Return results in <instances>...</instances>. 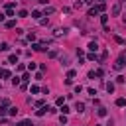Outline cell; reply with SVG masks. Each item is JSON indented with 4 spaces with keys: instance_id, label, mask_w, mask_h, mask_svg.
<instances>
[{
    "instance_id": "1",
    "label": "cell",
    "mask_w": 126,
    "mask_h": 126,
    "mask_svg": "<svg viewBox=\"0 0 126 126\" xmlns=\"http://www.w3.org/2000/svg\"><path fill=\"white\" fill-rule=\"evenodd\" d=\"M124 65H126V53H122V55L118 57V61L114 63V69H116V71H120V69L124 67Z\"/></svg>"
},
{
    "instance_id": "2",
    "label": "cell",
    "mask_w": 126,
    "mask_h": 126,
    "mask_svg": "<svg viewBox=\"0 0 126 126\" xmlns=\"http://www.w3.org/2000/svg\"><path fill=\"white\" fill-rule=\"evenodd\" d=\"M122 4H124V0H118V2L112 6V16H118V14H120V10H122Z\"/></svg>"
},
{
    "instance_id": "3",
    "label": "cell",
    "mask_w": 126,
    "mask_h": 126,
    "mask_svg": "<svg viewBox=\"0 0 126 126\" xmlns=\"http://www.w3.org/2000/svg\"><path fill=\"white\" fill-rule=\"evenodd\" d=\"M116 106H126V98H116Z\"/></svg>"
},
{
    "instance_id": "4",
    "label": "cell",
    "mask_w": 126,
    "mask_h": 126,
    "mask_svg": "<svg viewBox=\"0 0 126 126\" xmlns=\"http://www.w3.org/2000/svg\"><path fill=\"white\" fill-rule=\"evenodd\" d=\"M47 110H49V108H47V106H41V108H40V110H37V116H43V114H45Z\"/></svg>"
},
{
    "instance_id": "5",
    "label": "cell",
    "mask_w": 126,
    "mask_h": 126,
    "mask_svg": "<svg viewBox=\"0 0 126 126\" xmlns=\"http://www.w3.org/2000/svg\"><path fill=\"white\" fill-rule=\"evenodd\" d=\"M89 49H91V51H97V49H98L97 41H91V43H89Z\"/></svg>"
},
{
    "instance_id": "6",
    "label": "cell",
    "mask_w": 126,
    "mask_h": 126,
    "mask_svg": "<svg viewBox=\"0 0 126 126\" xmlns=\"http://www.w3.org/2000/svg\"><path fill=\"white\" fill-rule=\"evenodd\" d=\"M8 49H10L8 43H0V51H8Z\"/></svg>"
},
{
    "instance_id": "7",
    "label": "cell",
    "mask_w": 126,
    "mask_h": 126,
    "mask_svg": "<svg viewBox=\"0 0 126 126\" xmlns=\"http://www.w3.org/2000/svg\"><path fill=\"white\" fill-rule=\"evenodd\" d=\"M75 108H77L79 112H83L85 110V105H83V102H77V106H75Z\"/></svg>"
},
{
    "instance_id": "8",
    "label": "cell",
    "mask_w": 126,
    "mask_h": 126,
    "mask_svg": "<svg viewBox=\"0 0 126 126\" xmlns=\"http://www.w3.org/2000/svg\"><path fill=\"white\" fill-rule=\"evenodd\" d=\"M98 14V8H91L89 10V16H97Z\"/></svg>"
},
{
    "instance_id": "9",
    "label": "cell",
    "mask_w": 126,
    "mask_h": 126,
    "mask_svg": "<svg viewBox=\"0 0 126 126\" xmlns=\"http://www.w3.org/2000/svg\"><path fill=\"white\" fill-rule=\"evenodd\" d=\"M40 16H41L40 10H34V12H32V18H40Z\"/></svg>"
},
{
    "instance_id": "10",
    "label": "cell",
    "mask_w": 126,
    "mask_h": 126,
    "mask_svg": "<svg viewBox=\"0 0 126 126\" xmlns=\"http://www.w3.org/2000/svg\"><path fill=\"white\" fill-rule=\"evenodd\" d=\"M8 61H10V63H18V57H16V55H10Z\"/></svg>"
},
{
    "instance_id": "11",
    "label": "cell",
    "mask_w": 126,
    "mask_h": 126,
    "mask_svg": "<svg viewBox=\"0 0 126 126\" xmlns=\"http://www.w3.org/2000/svg\"><path fill=\"white\" fill-rule=\"evenodd\" d=\"M106 91L112 93V91H114V85H112V83H106Z\"/></svg>"
},
{
    "instance_id": "12",
    "label": "cell",
    "mask_w": 126,
    "mask_h": 126,
    "mask_svg": "<svg viewBox=\"0 0 126 126\" xmlns=\"http://www.w3.org/2000/svg\"><path fill=\"white\" fill-rule=\"evenodd\" d=\"M97 112H98V116H105V114H106V108H98Z\"/></svg>"
},
{
    "instance_id": "13",
    "label": "cell",
    "mask_w": 126,
    "mask_h": 126,
    "mask_svg": "<svg viewBox=\"0 0 126 126\" xmlns=\"http://www.w3.org/2000/svg\"><path fill=\"white\" fill-rule=\"evenodd\" d=\"M14 26H16V22H14V20H10V22H6V28H14Z\"/></svg>"
},
{
    "instance_id": "14",
    "label": "cell",
    "mask_w": 126,
    "mask_h": 126,
    "mask_svg": "<svg viewBox=\"0 0 126 126\" xmlns=\"http://www.w3.org/2000/svg\"><path fill=\"white\" fill-rule=\"evenodd\" d=\"M10 114H12V116H16V114H18V108L12 106V108H10Z\"/></svg>"
},
{
    "instance_id": "15",
    "label": "cell",
    "mask_w": 126,
    "mask_h": 126,
    "mask_svg": "<svg viewBox=\"0 0 126 126\" xmlns=\"http://www.w3.org/2000/svg\"><path fill=\"white\" fill-rule=\"evenodd\" d=\"M101 22H102V26H106V22H108V16H101Z\"/></svg>"
},
{
    "instance_id": "16",
    "label": "cell",
    "mask_w": 126,
    "mask_h": 126,
    "mask_svg": "<svg viewBox=\"0 0 126 126\" xmlns=\"http://www.w3.org/2000/svg\"><path fill=\"white\" fill-rule=\"evenodd\" d=\"M114 40H116L118 43H122V45H124V43H126V40H122V37H118V36H114Z\"/></svg>"
},
{
    "instance_id": "17",
    "label": "cell",
    "mask_w": 126,
    "mask_h": 126,
    "mask_svg": "<svg viewBox=\"0 0 126 126\" xmlns=\"http://www.w3.org/2000/svg\"><path fill=\"white\" fill-rule=\"evenodd\" d=\"M61 63H63V65H69V57H67V55L61 57Z\"/></svg>"
},
{
    "instance_id": "18",
    "label": "cell",
    "mask_w": 126,
    "mask_h": 126,
    "mask_svg": "<svg viewBox=\"0 0 126 126\" xmlns=\"http://www.w3.org/2000/svg\"><path fill=\"white\" fill-rule=\"evenodd\" d=\"M0 114H2V116H4V114H6V108H4V105L0 106Z\"/></svg>"
},
{
    "instance_id": "19",
    "label": "cell",
    "mask_w": 126,
    "mask_h": 126,
    "mask_svg": "<svg viewBox=\"0 0 126 126\" xmlns=\"http://www.w3.org/2000/svg\"><path fill=\"white\" fill-rule=\"evenodd\" d=\"M122 22H124V24H126V14H124V16H122Z\"/></svg>"
},
{
    "instance_id": "20",
    "label": "cell",
    "mask_w": 126,
    "mask_h": 126,
    "mask_svg": "<svg viewBox=\"0 0 126 126\" xmlns=\"http://www.w3.org/2000/svg\"><path fill=\"white\" fill-rule=\"evenodd\" d=\"M85 2H87V4H91V2H95V0H85Z\"/></svg>"
},
{
    "instance_id": "21",
    "label": "cell",
    "mask_w": 126,
    "mask_h": 126,
    "mask_svg": "<svg viewBox=\"0 0 126 126\" xmlns=\"http://www.w3.org/2000/svg\"><path fill=\"white\" fill-rule=\"evenodd\" d=\"M98 2H105V0H98Z\"/></svg>"
},
{
    "instance_id": "22",
    "label": "cell",
    "mask_w": 126,
    "mask_h": 126,
    "mask_svg": "<svg viewBox=\"0 0 126 126\" xmlns=\"http://www.w3.org/2000/svg\"><path fill=\"white\" fill-rule=\"evenodd\" d=\"M61 126H63V124H61Z\"/></svg>"
}]
</instances>
